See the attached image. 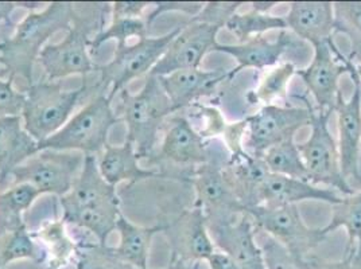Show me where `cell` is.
I'll list each match as a JSON object with an SVG mask.
<instances>
[{"mask_svg": "<svg viewBox=\"0 0 361 269\" xmlns=\"http://www.w3.org/2000/svg\"><path fill=\"white\" fill-rule=\"evenodd\" d=\"M75 3L50 1L44 10L29 13L11 37L0 41V77L23 80L27 87L34 82V66L42 49L59 32L73 25Z\"/></svg>", "mask_w": 361, "mask_h": 269, "instance_id": "cell-1", "label": "cell"}, {"mask_svg": "<svg viewBox=\"0 0 361 269\" xmlns=\"http://www.w3.org/2000/svg\"><path fill=\"white\" fill-rule=\"evenodd\" d=\"M111 3H75L73 25L60 42L47 44L38 63L47 81H61L71 75L87 78L94 73L96 63L90 56V41L106 29Z\"/></svg>", "mask_w": 361, "mask_h": 269, "instance_id": "cell-2", "label": "cell"}, {"mask_svg": "<svg viewBox=\"0 0 361 269\" xmlns=\"http://www.w3.org/2000/svg\"><path fill=\"white\" fill-rule=\"evenodd\" d=\"M119 96L121 121L127 127L126 140L134 144L142 161H150L158 149L159 134L164 131L166 121L176 113L173 105L155 75H146L137 93L124 89Z\"/></svg>", "mask_w": 361, "mask_h": 269, "instance_id": "cell-3", "label": "cell"}, {"mask_svg": "<svg viewBox=\"0 0 361 269\" xmlns=\"http://www.w3.org/2000/svg\"><path fill=\"white\" fill-rule=\"evenodd\" d=\"M25 93L23 127L38 143H42L59 132L73 116L78 103L90 94L93 97L96 90L90 75L82 78L75 89H63L61 81L39 80L29 85Z\"/></svg>", "mask_w": 361, "mask_h": 269, "instance_id": "cell-4", "label": "cell"}, {"mask_svg": "<svg viewBox=\"0 0 361 269\" xmlns=\"http://www.w3.org/2000/svg\"><path fill=\"white\" fill-rule=\"evenodd\" d=\"M121 121V115L115 112L108 94L97 93L59 132L39 143V151H77L99 156L109 144V131Z\"/></svg>", "mask_w": 361, "mask_h": 269, "instance_id": "cell-5", "label": "cell"}, {"mask_svg": "<svg viewBox=\"0 0 361 269\" xmlns=\"http://www.w3.org/2000/svg\"><path fill=\"white\" fill-rule=\"evenodd\" d=\"M180 31V27H176L165 35L146 37L133 44L116 46L114 58L104 65L96 66V94L106 93L114 101L134 80L150 75Z\"/></svg>", "mask_w": 361, "mask_h": 269, "instance_id": "cell-6", "label": "cell"}, {"mask_svg": "<svg viewBox=\"0 0 361 269\" xmlns=\"http://www.w3.org/2000/svg\"><path fill=\"white\" fill-rule=\"evenodd\" d=\"M331 113L312 109L310 136L298 144L303 163L307 171V180L317 186H324L341 194L352 195L355 189L346 182L341 163L338 144L329 130Z\"/></svg>", "mask_w": 361, "mask_h": 269, "instance_id": "cell-7", "label": "cell"}, {"mask_svg": "<svg viewBox=\"0 0 361 269\" xmlns=\"http://www.w3.org/2000/svg\"><path fill=\"white\" fill-rule=\"evenodd\" d=\"M85 155L77 151H38L11 174L13 184L27 183L41 194L65 196L78 178Z\"/></svg>", "mask_w": 361, "mask_h": 269, "instance_id": "cell-8", "label": "cell"}, {"mask_svg": "<svg viewBox=\"0 0 361 269\" xmlns=\"http://www.w3.org/2000/svg\"><path fill=\"white\" fill-rule=\"evenodd\" d=\"M312 109L310 105L306 108L276 104L260 106L256 113L245 118L244 149L255 158H263L274 146L294 139L300 130L310 125Z\"/></svg>", "mask_w": 361, "mask_h": 269, "instance_id": "cell-9", "label": "cell"}, {"mask_svg": "<svg viewBox=\"0 0 361 269\" xmlns=\"http://www.w3.org/2000/svg\"><path fill=\"white\" fill-rule=\"evenodd\" d=\"M256 229L285 245L288 251L301 257H310L328 236L322 227H310L302 218L298 205L266 206L259 205L245 210Z\"/></svg>", "mask_w": 361, "mask_h": 269, "instance_id": "cell-10", "label": "cell"}, {"mask_svg": "<svg viewBox=\"0 0 361 269\" xmlns=\"http://www.w3.org/2000/svg\"><path fill=\"white\" fill-rule=\"evenodd\" d=\"M162 234L170 248V261L182 264H201L216 248L208 232L204 213L195 206L159 221Z\"/></svg>", "mask_w": 361, "mask_h": 269, "instance_id": "cell-11", "label": "cell"}, {"mask_svg": "<svg viewBox=\"0 0 361 269\" xmlns=\"http://www.w3.org/2000/svg\"><path fill=\"white\" fill-rule=\"evenodd\" d=\"M314 54L312 62L301 70H297L312 94L319 112H334L337 99L340 96V78L349 73L350 60L343 54L336 45V41L313 46Z\"/></svg>", "mask_w": 361, "mask_h": 269, "instance_id": "cell-12", "label": "cell"}, {"mask_svg": "<svg viewBox=\"0 0 361 269\" xmlns=\"http://www.w3.org/2000/svg\"><path fill=\"white\" fill-rule=\"evenodd\" d=\"M224 165L213 161L211 156L207 163L192 171V184L196 194L193 206L204 213L207 224L233 221L245 213L226 180Z\"/></svg>", "mask_w": 361, "mask_h": 269, "instance_id": "cell-13", "label": "cell"}, {"mask_svg": "<svg viewBox=\"0 0 361 269\" xmlns=\"http://www.w3.org/2000/svg\"><path fill=\"white\" fill-rule=\"evenodd\" d=\"M220 30L221 27L219 26L190 20L186 26L180 27V32L150 75L164 77L178 70L201 68L205 56L214 51L219 45L217 35Z\"/></svg>", "mask_w": 361, "mask_h": 269, "instance_id": "cell-14", "label": "cell"}, {"mask_svg": "<svg viewBox=\"0 0 361 269\" xmlns=\"http://www.w3.org/2000/svg\"><path fill=\"white\" fill-rule=\"evenodd\" d=\"M353 82V93L345 100L343 93L337 99L334 112L337 115L338 152L343 175L346 182H361V80L356 73L355 62H349V73Z\"/></svg>", "mask_w": 361, "mask_h": 269, "instance_id": "cell-15", "label": "cell"}, {"mask_svg": "<svg viewBox=\"0 0 361 269\" xmlns=\"http://www.w3.org/2000/svg\"><path fill=\"white\" fill-rule=\"evenodd\" d=\"M211 159L208 142L197 132L183 113H174L166 121L159 149L150 162L193 167Z\"/></svg>", "mask_w": 361, "mask_h": 269, "instance_id": "cell-16", "label": "cell"}, {"mask_svg": "<svg viewBox=\"0 0 361 269\" xmlns=\"http://www.w3.org/2000/svg\"><path fill=\"white\" fill-rule=\"evenodd\" d=\"M207 226L214 248L232 257L240 269H266L262 249L256 239L257 229L247 213H243L233 221Z\"/></svg>", "mask_w": 361, "mask_h": 269, "instance_id": "cell-17", "label": "cell"}, {"mask_svg": "<svg viewBox=\"0 0 361 269\" xmlns=\"http://www.w3.org/2000/svg\"><path fill=\"white\" fill-rule=\"evenodd\" d=\"M228 69L204 70L186 69L171 75L158 77L176 113L185 111L190 105L200 103L201 99L213 96V93L228 80Z\"/></svg>", "mask_w": 361, "mask_h": 269, "instance_id": "cell-18", "label": "cell"}, {"mask_svg": "<svg viewBox=\"0 0 361 269\" xmlns=\"http://www.w3.org/2000/svg\"><path fill=\"white\" fill-rule=\"evenodd\" d=\"M293 45L291 34L287 30L279 31L278 37L269 39L266 35L256 37L244 44L224 45L219 44L214 51L228 54L236 61V66L229 69L228 80H233L245 69L264 70L281 63L282 56Z\"/></svg>", "mask_w": 361, "mask_h": 269, "instance_id": "cell-19", "label": "cell"}, {"mask_svg": "<svg viewBox=\"0 0 361 269\" xmlns=\"http://www.w3.org/2000/svg\"><path fill=\"white\" fill-rule=\"evenodd\" d=\"M283 18L287 30L312 46L334 41L336 19L331 1H291Z\"/></svg>", "mask_w": 361, "mask_h": 269, "instance_id": "cell-20", "label": "cell"}, {"mask_svg": "<svg viewBox=\"0 0 361 269\" xmlns=\"http://www.w3.org/2000/svg\"><path fill=\"white\" fill-rule=\"evenodd\" d=\"M121 201L116 187L106 182L97 165V156L85 155L82 170L72 190L60 198L62 215L80 210L93 209L109 202Z\"/></svg>", "mask_w": 361, "mask_h": 269, "instance_id": "cell-21", "label": "cell"}, {"mask_svg": "<svg viewBox=\"0 0 361 269\" xmlns=\"http://www.w3.org/2000/svg\"><path fill=\"white\" fill-rule=\"evenodd\" d=\"M303 201H318L334 206L343 201L337 192L317 186L307 180L288 178L278 174H269L260 189V205L286 206L298 205Z\"/></svg>", "mask_w": 361, "mask_h": 269, "instance_id": "cell-22", "label": "cell"}, {"mask_svg": "<svg viewBox=\"0 0 361 269\" xmlns=\"http://www.w3.org/2000/svg\"><path fill=\"white\" fill-rule=\"evenodd\" d=\"M224 174L244 210L260 205V189L270 174L262 158H255L248 152L229 156L224 165Z\"/></svg>", "mask_w": 361, "mask_h": 269, "instance_id": "cell-23", "label": "cell"}, {"mask_svg": "<svg viewBox=\"0 0 361 269\" xmlns=\"http://www.w3.org/2000/svg\"><path fill=\"white\" fill-rule=\"evenodd\" d=\"M38 151L39 143L25 130L22 116L0 120V187Z\"/></svg>", "mask_w": 361, "mask_h": 269, "instance_id": "cell-24", "label": "cell"}, {"mask_svg": "<svg viewBox=\"0 0 361 269\" xmlns=\"http://www.w3.org/2000/svg\"><path fill=\"white\" fill-rule=\"evenodd\" d=\"M140 161L134 144L126 140L121 146L108 144L97 156V165L103 178L114 187L121 182L136 183L149 178L164 177V174L157 170L143 168Z\"/></svg>", "mask_w": 361, "mask_h": 269, "instance_id": "cell-25", "label": "cell"}, {"mask_svg": "<svg viewBox=\"0 0 361 269\" xmlns=\"http://www.w3.org/2000/svg\"><path fill=\"white\" fill-rule=\"evenodd\" d=\"M116 232L119 233V244L115 248V252L136 269L149 268L151 242L155 234L162 232V225L154 226H140L130 221L127 217L121 214L116 223Z\"/></svg>", "mask_w": 361, "mask_h": 269, "instance_id": "cell-26", "label": "cell"}, {"mask_svg": "<svg viewBox=\"0 0 361 269\" xmlns=\"http://www.w3.org/2000/svg\"><path fill=\"white\" fill-rule=\"evenodd\" d=\"M331 208V221L322 230L329 236L331 232L344 227L348 234L344 258L352 260L359 267L361 263V192L343 196V201Z\"/></svg>", "mask_w": 361, "mask_h": 269, "instance_id": "cell-27", "label": "cell"}, {"mask_svg": "<svg viewBox=\"0 0 361 269\" xmlns=\"http://www.w3.org/2000/svg\"><path fill=\"white\" fill-rule=\"evenodd\" d=\"M41 195L27 183L11 184L0 192V237L26 226L23 214Z\"/></svg>", "mask_w": 361, "mask_h": 269, "instance_id": "cell-28", "label": "cell"}, {"mask_svg": "<svg viewBox=\"0 0 361 269\" xmlns=\"http://www.w3.org/2000/svg\"><path fill=\"white\" fill-rule=\"evenodd\" d=\"M62 220L50 221L39 230L32 232L34 237L41 242L47 254L45 269H61L75 258L77 242L66 232Z\"/></svg>", "mask_w": 361, "mask_h": 269, "instance_id": "cell-29", "label": "cell"}, {"mask_svg": "<svg viewBox=\"0 0 361 269\" xmlns=\"http://www.w3.org/2000/svg\"><path fill=\"white\" fill-rule=\"evenodd\" d=\"M297 66L287 61L270 68L264 77L260 80L255 89L245 94V100L250 105H271L275 101H286L288 97V87L293 77L297 75Z\"/></svg>", "mask_w": 361, "mask_h": 269, "instance_id": "cell-30", "label": "cell"}, {"mask_svg": "<svg viewBox=\"0 0 361 269\" xmlns=\"http://www.w3.org/2000/svg\"><path fill=\"white\" fill-rule=\"evenodd\" d=\"M19 260H30L34 264L47 263L44 246L27 226L0 237V267L7 268Z\"/></svg>", "mask_w": 361, "mask_h": 269, "instance_id": "cell-31", "label": "cell"}, {"mask_svg": "<svg viewBox=\"0 0 361 269\" xmlns=\"http://www.w3.org/2000/svg\"><path fill=\"white\" fill-rule=\"evenodd\" d=\"M224 29L236 37L238 44H244L270 31L287 30L283 16L272 15L270 13L264 14L252 8L245 13L233 14L228 19Z\"/></svg>", "mask_w": 361, "mask_h": 269, "instance_id": "cell-32", "label": "cell"}, {"mask_svg": "<svg viewBox=\"0 0 361 269\" xmlns=\"http://www.w3.org/2000/svg\"><path fill=\"white\" fill-rule=\"evenodd\" d=\"M262 159L271 174L307 180V171L298 150V143H295L294 139H287L274 146L263 155Z\"/></svg>", "mask_w": 361, "mask_h": 269, "instance_id": "cell-33", "label": "cell"}, {"mask_svg": "<svg viewBox=\"0 0 361 269\" xmlns=\"http://www.w3.org/2000/svg\"><path fill=\"white\" fill-rule=\"evenodd\" d=\"M149 26L145 16L112 19L104 30L93 37L90 41V51L100 50V47L109 41H115L116 46H123L146 38L149 37Z\"/></svg>", "mask_w": 361, "mask_h": 269, "instance_id": "cell-34", "label": "cell"}, {"mask_svg": "<svg viewBox=\"0 0 361 269\" xmlns=\"http://www.w3.org/2000/svg\"><path fill=\"white\" fill-rule=\"evenodd\" d=\"M73 263L75 269H136L121 260L114 246L99 241L77 242Z\"/></svg>", "mask_w": 361, "mask_h": 269, "instance_id": "cell-35", "label": "cell"}, {"mask_svg": "<svg viewBox=\"0 0 361 269\" xmlns=\"http://www.w3.org/2000/svg\"><path fill=\"white\" fill-rule=\"evenodd\" d=\"M336 34H345L350 41L348 58L356 62L361 58V1H336Z\"/></svg>", "mask_w": 361, "mask_h": 269, "instance_id": "cell-36", "label": "cell"}, {"mask_svg": "<svg viewBox=\"0 0 361 269\" xmlns=\"http://www.w3.org/2000/svg\"><path fill=\"white\" fill-rule=\"evenodd\" d=\"M256 239L262 249L266 269H312V258L288 251L279 241L257 230Z\"/></svg>", "mask_w": 361, "mask_h": 269, "instance_id": "cell-37", "label": "cell"}, {"mask_svg": "<svg viewBox=\"0 0 361 269\" xmlns=\"http://www.w3.org/2000/svg\"><path fill=\"white\" fill-rule=\"evenodd\" d=\"M182 112H186V113H183L186 116V119L190 121L193 128L205 140L216 137V136H223L226 131L228 123L224 119L223 113L213 105L195 103Z\"/></svg>", "mask_w": 361, "mask_h": 269, "instance_id": "cell-38", "label": "cell"}, {"mask_svg": "<svg viewBox=\"0 0 361 269\" xmlns=\"http://www.w3.org/2000/svg\"><path fill=\"white\" fill-rule=\"evenodd\" d=\"M244 4L245 3L243 1H208L204 4L200 14L190 20L204 22L224 29L228 19L236 14Z\"/></svg>", "mask_w": 361, "mask_h": 269, "instance_id": "cell-39", "label": "cell"}, {"mask_svg": "<svg viewBox=\"0 0 361 269\" xmlns=\"http://www.w3.org/2000/svg\"><path fill=\"white\" fill-rule=\"evenodd\" d=\"M26 93L18 89L14 81L0 77V120L22 116Z\"/></svg>", "mask_w": 361, "mask_h": 269, "instance_id": "cell-40", "label": "cell"}, {"mask_svg": "<svg viewBox=\"0 0 361 269\" xmlns=\"http://www.w3.org/2000/svg\"><path fill=\"white\" fill-rule=\"evenodd\" d=\"M205 3H180V1H155L152 4V11L146 18L147 23L151 25L157 18L169 11H178V13H183L186 15H190L192 18L198 15L200 11L202 10Z\"/></svg>", "mask_w": 361, "mask_h": 269, "instance_id": "cell-41", "label": "cell"}, {"mask_svg": "<svg viewBox=\"0 0 361 269\" xmlns=\"http://www.w3.org/2000/svg\"><path fill=\"white\" fill-rule=\"evenodd\" d=\"M245 131H247L245 119L226 124L223 139L226 143V150L229 151V156H239L241 154L247 152L244 149Z\"/></svg>", "mask_w": 361, "mask_h": 269, "instance_id": "cell-42", "label": "cell"}, {"mask_svg": "<svg viewBox=\"0 0 361 269\" xmlns=\"http://www.w3.org/2000/svg\"><path fill=\"white\" fill-rule=\"evenodd\" d=\"M152 4L150 1H114L111 3V18H142Z\"/></svg>", "mask_w": 361, "mask_h": 269, "instance_id": "cell-43", "label": "cell"}, {"mask_svg": "<svg viewBox=\"0 0 361 269\" xmlns=\"http://www.w3.org/2000/svg\"><path fill=\"white\" fill-rule=\"evenodd\" d=\"M312 269H359V267L349 258L341 260H326L310 256Z\"/></svg>", "mask_w": 361, "mask_h": 269, "instance_id": "cell-44", "label": "cell"}, {"mask_svg": "<svg viewBox=\"0 0 361 269\" xmlns=\"http://www.w3.org/2000/svg\"><path fill=\"white\" fill-rule=\"evenodd\" d=\"M207 263L209 265V269H240L232 257L220 251H214L207 258Z\"/></svg>", "mask_w": 361, "mask_h": 269, "instance_id": "cell-45", "label": "cell"}, {"mask_svg": "<svg viewBox=\"0 0 361 269\" xmlns=\"http://www.w3.org/2000/svg\"><path fill=\"white\" fill-rule=\"evenodd\" d=\"M16 8V1H0V22H8Z\"/></svg>", "mask_w": 361, "mask_h": 269, "instance_id": "cell-46", "label": "cell"}, {"mask_svg": "<svg viewBox=\"0 0 361 269\" xmlns=\"http://www.w3.org/2000/svg\"><path fill=\"white\" fill-rule=\"evenodd\" d=\"M279 3L278 1H252L251 3V8L259 11V13H264V14H269L271 10L278 6Z\"/></svg>", "mask_w": 361, "mask_h": 269, "instance_id": "cell-47", "label": "cell"}, {"mask_svg": "<svg viewBox=\"0 0 361 269\" xmlns=\"http://www.w3.org/2000/svg\"><path fill=\"white\" fill-rule=\"evenodd\" d=\"M164 269H200V264L190 265V264H182V263H176V261H169L167 267H165Z\"/></svg>", "mask_w": 361, "mask_h": 269, "instance_id": "cell-48", "label": "cell"}, {"mask_svg": "<svg viewBox=\"0 0 361 269\" xmlns=\"http://www.w3.org/2000/svg\"><path fill=\"white\" fill-rule=\"evenodd\" d=\"M355 69H356V73L360 77L361 80V63H356V62H355Z\"/></svg>", "mask_w": 361, "mask_h": 269, "instance_id": "cell-49", "label": "cell"}, {"mask_svg": "<svg viewBox=\"0 0 361 269\" xmlns=\"http://www.w3.org/2000/svg\"><path fill=\"white\" fill-rule=\"evenodd\" d=\"M0 72H1V65H0Z\"/></svg>", "mask_w": 361, "mask_h": 269, "instance_id": "cell-50", "label": "cell"}, {"mask_svg": "<svg viewBox=\"0 0 361 269\" xmlns=\"http://www.w3.org/2000/svg\"><path fill=\"white\" fill-rule=\"evenodd\" d=\"M0 269H3V268H1V267H0Z\"/></svg>", "mask_w": 361, "mask_h": 269, "instance_id": "cell-51", "label": "cell"}]
</instances>
